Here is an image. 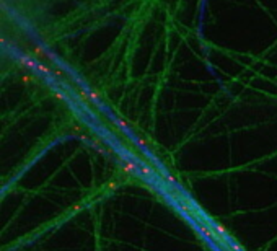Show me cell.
Listing matches in <instances>:
<instances>
[{
	"label": "cell",
	"instance_id": "6da1fadb",
	"mask_svg": "<svg viewBox=\"0 0 277 251\" xmlns=\"http://www.w3.org/2000/svg\"><path fill=\"white\" fill-rule=\"evenodd\" d=\"M199 232L202 233V236H204V238H207V240H212V241H215V243H222V240H224V238H222V236H219V235L215 233L214 230H210L209 227L202 225V223L199 225Z\"/></svg>",
	"mask_w": 277,
	"mask_h": 251
},
{
	"label": "cell",
	"instance_id": "7a4b0ae2",
	"mask_svg": "<svg viewBox=\"0 0 277 251\" xmlns=\"http://www.w3.org/2000/svg\"><path fill=\"white\" fill-rule=\"evenodd\" d=\"M122 168H124V173H137L139 171V168H140V165L137 163V161L131 160V158H124V161H122Z\"/></svg>",
	"mask_w": 277,
	"mask_h": 251
},
{
	"label": "cell",
	"instance_id": "3957f363",
	"mask_svg": "<svg viewBox=\"0 0 277 251\" xmlns=\"http://www.w3.org/2000/svg\"><path fill=\"white\" fill-rule=\"evenodd\" d=\"M20 62H21V65L28 67V69H34V70L37 69V64H39V62H34V60H31L29 57H25V56H21V57H20Z\"/></svg>",
	"mask_w": 277,
	"mask_h": 251
},
{
	"label": "cell",
	"instance_id": "277c9868",
	"mask_svg": "<svg viewBox=\"0 0 277 251\" xmlns=\"http://www.w3.org/2000/svg\"><path fill=\"white\" fill-rule=\"evenodd\" d=\"M114 124H116V126L121 129V131L131 132V126H129V122H127V121H124L122 118H117V119H114Z\"/></svg>",
	"mask_w": 277,
	"mask_h": 251
},
{
	"label": "cell",
	"instance_id": "5b68a950",
	"mask_svg": "<svg viewBox=\"0 0 277 251\" xmlns=\"http://www.w3.org/2000/svg\"><path fill=\"white\" fill-rule=\"evenodd\" d=\"M214 230H215V233L219 235V236H222V238L228 235L227 228H225V227L222 225V223H214Z\"/></svg>",
	"mask_w": 277,
	"mask_h": 251
},
{
	"label": "cell",
	"instance_id": "8992f818",
	"mask_svg": "<svg viewBox=\"0 0 277 251\" xmlns=\"http://www.w3.org/2000/svg\"><path fill=\"white\" fill-rule=\"evenodd\" d=\"M88 98H90V101L93 104H96V106H101V103H99V95L96 93L95 90H88Z\"/></svg>",
	"mask_w": 277,
	"mask_h": 251
},
{
	"label": "cell",
	"instance_id": "52a82bcc",
	"mask_svg": "<svg viewBox=\"0 0 277 251\" xmlns=\"http://www.w3.org/2000/svg\"><path fill=\"white\" fill-rule=\"evenodd\" d=\"M139 173L144 175V176H147V178H150V176H153V170H152V168H149V166H145V165H140V168H139Z\"/></svg>",
	"mask_w": 277,
	"mask_h": 251
},
{
	"label": "cell",
	"instance_id": "ba28073f",
	"mask_svg": "<svg viewBox=\"0 0 277 251\" xmlns=\"http://www.w3.org/2000/svg\"><path fill=\"white\" fill-rule=\"evenodd\" d=\"M137 145L142 147V148H147V147H149V140L144 139V137H139V139H137Z\"/></svg>",
	"mask_w": 277,
	"mask_h": 251
},
{
	"label": "cell",
	"instance_id": "9c48e42d",
	"mask_svg": "<svg viewBox=\"0 0 277 251\" xmlns=\"http://www.w3.org/2000/svg\"><path fill=\"white\" fill-rule=\"evenodd\" d=\"M181 212H184V214H191V209L189 206H186V204H183V202H179V207H178Z\"/></svg>",
	"mask_w": 277,
	"mask_h": 251
},
{
	"label": "cell",
	"instance_id": "30bf717a",
	"mask_svg": "<svg viewBox=\"0 0 277 251\" xmlns=\"http://www.w3.org/2000/svg\"><path fill=\"white\" fill-rule=\"evenodd\" d=\"M230 250H232V251H243V248H241L236 241H232V243H230Z\"/></svg>",
	"mask_w": 277,
	"mask_h": 251
},
{
	"label": "cell",
	"instance_id": "8fae6325",
	"mask_svg": "<svg viewBox=\"0 0 277 251\" xmlns=\"http://www.w3.org/2000/svg\"><path fill=\"white\" fill-rule=\"evenodd\" d=\"M165 178H166V181L170 183V184H176V178H174L173 175H166Z\"/></svg>",
	"mask_w": 277,
	"mask_h": 251
},
{
	"label": "cell",
	"instance_id": "7c38bea8",
	"mask_svg": "<svg viewBox=\"0 0 277 251\" xmlns=\"http://www.w3.org/2000/svg\"><path fill=\"white\" fill-rule=\"evenodd\" d=\"M54 96H56L57 99H65V95H64V93H60V91H56V93H54Z\"/></svg>",
	"mask_w": 277,
	"mask_h": 251
},
{
	"label": "cell",
	"instance_id": "4fadbf2b",
	"mask_svg": "<svg viewBox=\"0 0 277 251\" xmlns=\"http://www.w3.org/2000/svg\"><path fill=\"white\" fill-rule=\"evenodd\" d=\"M21 80H23V82H25V83H28V82H31L33 78L29 77V75H23V77H21Z\"/></svg>",
	"mask_w": 277,
	"mask_h": 251
},
{
	"label": "cell",
	"instance_id": "5bb4252c",
	"mask_svg": "<svg viewBox=\"0 0 277 251\" xmlns=\"http://www.w3.org/2000/svg\"><path fill=\"white\" fill-rule=\"evenodd\" d=\"M80 209H82V206H80V204H78V206H74V207H72V210H74V212H77V210H80Z\"/></svg>",
	"mask_w": 277,
	"mask_h": 251
}]
</instances>
